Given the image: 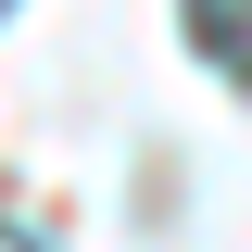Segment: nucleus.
Masks as SVG:
<instances>
[{
  "label": "nucleus",
  "instance_id": "obj_1",
  "mask_svg": "<svg viewBox=\"0 0 252 252\" xmlns=\"http://www.w3.org/2000/svg\"><path fill=\"white\" fill-rule=\"evenodd\" d=\"M189 38H202L227 76H252V0H189Z\"/></svg>",
  "mask_w": 252,
  "mask_h": 252
}]
</instances>
